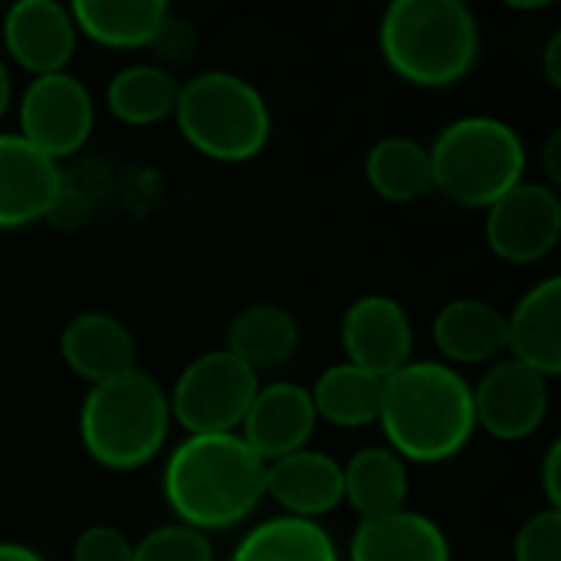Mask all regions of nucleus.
<instances>
[{
    "label": "nucleus",
    "instance_id": "obj_1",
    "mask_svg": "<svg viewBox=\"0 0 561 561\" xmlns=\"http://www.w3.org/2000/svg\"><path fill=\"white\" fill-rule=\"evenodd\" d=\"M266 463L240 434H187L164 463L161 496L174 523L204 536L243 526L263 493Z\"/></svg>",
    "mask_w": 561,
    "mask_h": 561
},
{
    "label": "nucleus",
    "instance_id": "obj_2",
    "mask_svg": "<svg viewBox=\"0 0 561 561\" xmlns=\"http://www.w3.org/2000/svg\"><path fill=\"white\" fill-rule=\"evenodd\" d=\"M378 427L404 463H447L477 434L473 385L444 362H408L385 378Z\"/></svg>",
    "mask_w": 561,
    "mask_h": 561
},
{
    "label": "nucleus",
    "instance_id": "obj_3",
    "mask_svg": "<svg viewBox=\"0 0 561 561\" xmlns=\"http://www.w3.org/2000/svg\"><path fill=\"white\" fill-rule=\"evenodd\" d=\"M480 23L463 0H394L378 20L388 69L417 89H450L480 59Z\"/></svg>",
    "mask_w": 561,
    "mask_h": 561
},
{
    "label": "nucleus",
    "instance_id": "obj_4",
    "mask_svg": "<svg viewBox=\"0 0 561 561\" xmlns=\"http://www.w3.org/2000/svg\"><path fill=\"white\" fill-rule=\"evenodd\" d=\"M168 391L141 368L92 385L79 408L82 450L112 473L148 467L168 444Z\"/></svg>",
    "mask_w": 561,
    "mask_h": 561
},
{
    "label": "nucleus",
    "instance_id": "obj_5",
    "mask_svg": "<svg viewBox=\"0 0 561 561\" xmlns=\"http://www.w3.org/2000/svg\"><path fill=\"white\" fill-rule=\"evenodd\" d=\"M434 191L467 210H486L526 181L523 135L493 115H463L444 125L427 148Z\"/></svg>",
    "mask_w": 561,
    "mask_h": 561
},
{
    "label": "nucleus",
    "instance_id": "obj_6",
    "mask_svg": "<svg viewBox=\"0 0 561 561\" xmlns=\"http://www.w3.org/2000/svg\"><path fill=\"white\" fill-rule=\"evenodd\" d=\"M171 118L197 154L220 164L253 161L273 135V115L263 92L230 69H207L181 82Z\"/></svg>",
    "mask_w": 561,
    "mask_h": 561
},
{
    "label": "nucleus",
    "instance_id": "obj_7",
    "mask_svg": "<svg viewBox=\"0 0 561 561\" xmlns=\"http://www.w3.org/2000/svg\"><path fill=\"white\" fill-rule=\"evenodd\" d=\"M260 391V375L233 358L227 348H214L187 362L168 391L171 421L187 434H240V424Z\"/></svg>",
    "mask_w": 561,
    "mask_h": 561
},
{
    "label": "nucleus",
    "instance_id": "obj_8",
    "mask_svg": "<svg viewBox=\"0 0 561 561\" xmlns=\"http://www.w3.org/2000/svg\"><path fill=\"white\" fill-rule=\"evenodd\" d=\"M16 122V135L59 164L89 145L95 128V102L85 82L72 72L36 76L23 89Z\"/></svg>",
    "mask_w": 561,
    "mask_h": 561
},
{
    "label": "nucleus",
    "instance_id": "obj_9",
    "mask_svg": "<svg viewBox=\"0 0 561 561\" xmlns=\"http://www.w3.org/2000/svg\"><path fill=\"white\" fill-rule=\"evenodd\" d=\"M561 240V197L542 181H523L486 207V243L513 266L546 260Z\"/></svg>",
    "mask_w": 561,
    "mask_h": 561
},
{
    "label": "nucleus",
    "instance_id": "obj_10",
    "mask_svg": "<svg viewBox=\"0 0 561 561\" xmlns=\"http://www.w3.org/2000/svg\"><path fill=\"white\" fill-rule=\"evenodd\" d=\"M549 378L516 358L493 362L473 385L477 427L506 444L533 437L549 417Z\"/></svg>",
    "mask_w": 561,
    "mask_h": 561
},
{
    "label": "nucleus",
    "instance_id": "obj_11",
    "mask_svg": "<svg viewBox=\"0 0 561 561\" xmlns=\"http://www.w3.org/2000/svg\"><path fill=\"white\" fill-rule=\"evenodd\" d=\"M342 352L345 362L388 378L408 362H414V325L408 309L391 296H362L342 316Z\"/></svg>",
    "mask_w": 561,
    "mask_h": 561
},
{
    "label": "nucleus",
    "instance_id": "obj_12",
    "mask_svg": "<svg viewBox=\"0 0 561 561\" xmlns=\"http://www.w3.org/2000/svg\"><path fill=\"white\" fill-rule=\"evenodd\" d=\"M3 49L7 56L36 76L66 72L76 53V23L69 7L56 0H20L3 13Z\"/></svg>",
    "mask_w": 561,
    "mask_h": 561
},
{
    "label": "nucleus",
    "instance_id": "obj_13",
    "mask_svg": "<svg viewBox=\"0 0 561 561\" xmlns=\"http://www.w3.org/2000/svg\"><path fill=\"white\" fill-rule=\"evenodd\" d=\"M316 424L319 417H316L309 388L296 381H273V385H260L240 424V437L250 444V450L263 463H273L279 457H289L309 447Z\"/></svg>",
    "mask_w": 561,
    "mask_h": 561
},
{
    "label": "nucleus",
    "instance_id": "obj_14",
    "mask_svg": "<svg viewBox=\"0 0 561 561\" xmlns=\"http://www.w3.org/2000/svg\"><path fill=\"white\" fill-rule=\"evenodd\" d=\"M62 164L36 151L16 131H0V230L46 220L59 191Z\"/></svg>",
    "mask_w": 561,
    "mask_h": 561
},
{
    "label": "nucleus",
    "instance_id": "obj_15",
    "mask_svg": "<svg viewBox=\"0 0 561 561\" xmlns=\"http://www.w3.org/2000/svg\"><path fill=\"white\" fill-rule=\"evenodd\" d=\"M263 493L283 510V516L319 523L342 506V463L322 450L302 447L266 463Z\"/></svg>",
    "mask_w": 561,
    "mask_h": 561
},
{
    "label": "nucleus",
    "instance_id": "obj_16",
    "mask_svg": "<svg viewBox=\"0 0 561 561\" xmlns=\"http://www.w3.org/2000/svg\"><path fill=\"white\" fill-rule=\"evenodd\" d=\"M59 355L66 368L89 388L138 368V348L128 325L99 309L79 312L62 325Z\"/></svg>",
    "mask_w": 561,
    "mask_h": 561
},
{
    "label": "nucleus",
    "instance_id": "obj_17",
    "mask_svg": "<svg viewBox=\"0 0 561 561\" xmlns=\"http://www.w3.org/2000/svg\"><path fill=\"white\" fill-rule=\"evenodd\" d=\"M506 352L542 378L561 375V279H539L506 316Z\"/></svg>",
    "mask_w": 561,
    "mask_h": 561
},
{
    "label": "nucleus",
    "instance_id": "obj_18",
    "mask_svg": "<svg viewBox=\"0 0 561 561\" xmlns=\"http://www.w3.org/2000/svg\"><path fill=\"white\" fill-rule=\"evenodd\" d=\"M348 561H454L447 533L417 510L358 519Z\"/></svg>",
    "mask_w": 561,
    "mask_h": 561
},
{
    "label": "nucleus",
    "instance_id": "obj_19",
    "mask_svg": "<svg viewBox=\"0 0 561 561\" xmlns=\"http://www.w3.org/2000/svg\"><path fill=\"white\" fill-rule=\"evenodd\" d=\"M434 345L444 365H493L506 352V312L483 299H450L434 316Z\"/></svg>",
    "mask_w": 561,
    "mask_h": 561
},
{
    "label": "nucleus",
    "instance_id": "obj_20",
    "mask_svg": "<svg viewBox=\"0 0 561 561\" xmlns=\"http://www.w3.org/2000/svg\"><path fill=\"white\" fill-rule=\"evenodd\" d=\"M224 348L256 375L279 371L299 355L302 332L289 309L276 302H253L230 319Z\"/></svg>",
    "mask_w": 561,
    "mask_h": 561
},
{
    "label": "nucleus",
    "instance_id": "obj_21",
    "mask_svg": "<svg viewBox=\"0 0 561 561\" xmlns=\"http://www.w3.org/2000/svg\"><path fill=\"white\" fill-rule=\"evenodd\" d=\"M408 463L385 444L362 447L348 463H342V503H348L358 519H378L408 510Z\"/></svg>",
    "mask_w": 561,
    "mask_h": 561
},
{
    "label": "nucleus",
    "instance_id": "obj_22",
    "mask_svg": "<svg viewBox=\"0 0 561 561\" xmlns=\"http://www.w3.org/2000/svg\"><path fill=\"white\" fill-rule=\"evenodd\" d=\"M164 0H76L69 3L76 33L105 49H148L164 13Z\"/></svg>",
    "mask_w": 561,
    "mask_h": 561
},
{
    "label": "nucleus",
    "instance_id": "obj_23",
    "mask_svg": "<svg viewBox=\"0 0 561 561\" xmlns=\"http://www.w3.org/2000/svg\"><path fill=\"white\" fill-rule=\"evenodd\" d=\"M181 82L158 62H131L118 69L105 85V108L112 118L131 128H148L174 115Z\"/></svg>",
    "mask_w": 561,
    "mask_h": 561
},
{
    "label": "nucleus",
    "instance_id": "obj_24",
    "mask_svg": "<svg viewBox=\"0 0 561 561\" xmlns=\"http://www.w3.org/2000/svg\"><path fill=\"white\" fill-rule=\"evenodd\" d=\"M368 187L391 204H414L434 191L431 154L411 135H385L365 154Z\"/></svg>",
    "mask_w": 561,
    "mask_h": 561
},
{
    "label": "nucleus",
    "instance_id": "obj_25",
    "mask_svg": "<svg viewBox=\"0 0 561 561\" xmlns=\"http://www.w3.org/2000/svg\"><path fill=\"white\" fill-rule=\"evenodd\" d=\"M381 391H385V378H375L348 362H339L316 378V385L309 388V398H312L319 421L332 427L358 431V427L378 424Z\"/></svg>",
    "mask_w": 561,
    "mask_h": 561
},
{
    "label": "nucleus",
    "instance_id": "obj_26",
    "mask_svg": "<svg viewBox=\"0 0 561 561\" xmlns=\"http://www.w3.org/2000/svg\"><path fill=\"white\" fill-rule=\"evenodd\" d=\"M230 561H342L325 526L293 516H273L253 526Z\"/></svg>",
    "mask_w": 561,
    "mask_h": 561
},
{
    "label": "nucleus",
    "instance_id": "obj_27",
    "mask_svg": "<svg viewBox=\"0 0 561 561\" xmlns=\"http://www.w3.org/2000/svg\"><path fill=\"white\" fill-rule=\"evenodd\" d=\"M105 201V178L102 168H76V171H62L59 174V191L53 201V210L46 220H53L56 227H76L85 224L99 204Z\"/></svg>",
    "mask_w": 561,
    "mask_h": 561
},
{
    "label": "nucleus",
    "instance_id": "obj_28",
    "mask_svg": "<svg viewBox=\"0 0 561 561\" xmlns=\"http://www.w3.org/2000/svg\"><path fill=\"white\" fill-rule=\"evenodd\" d=\"M131 561H217V556L210 536L181 523H168L135 542Z\"/></svg>",
    "mask_w": 561,
    "mask_h": 561
},
{
    "label": "nucleus",
    "instance_id": "obj_29",
    "mask_svg": "<svg viewBox=\"0 0 561 561\" xmlns=\"http://www.w3.org/2000/svg\"><path fill=\"white\" fill-rule=\"evenodd\" d=\"M516 561H561V513L559 510H539L533 513L513 546Z\"/></svg>",
    "mask_w": 561,
    "mask_h": 561
},
{
    "label": "nucleus",
    "instance_id": "obj_30",
    "mask_svg": "<svg viewBox=\"0 0 561 561\" xmlns=\"http://www.w3.org/2000/svg\"><path fill=\"white\" fill-rule=\"evenodd\" d=\"M148 49H151V56H154V62L161 69H171V66L187 62L194 56V49H197V30L191 26V20H184L174 10H168Z\"/></svg>",
    "mask_w": 561,
    "mask_h": 561
},
{
    "label": "nucleus",
    "instance_id": "obj_31",
    "mask_svg": "<svg viewBox=\"0 0 561 561\" xmlns=\"http://www.w3.org/2000/svg\"><path fill=\"white\" fill-rule=\"evenodd\" d=\"M131 549H135V542H128V536L122 529L95 523L76 536L72 561H131Z\"/></svg>",
    "mask_w": 561,
    "mask_h": 561
},
{
    "label": "nucleus",
    "instance_id": "obj_32",
    "mask_svg": "<svg viewBox=\"0 0 561 561\" xmlns=\"http://www.w3.org/2000/svg\"><path fill=\"white\" fill-rule=\"evenodd\" d=\"M542 493H546V510L561 513V444L556 440L542 460Z\"/></svg>",
    "mask_w": 561,
    "mask_h": 561
},
{
    "label": "nucleus",
    "instance_id": "obj_33",
    "mask_svg": "<svg viewBox=\"0 0 561 561\" xmlns=\"http://www.w3.org/2000/svg\"><path fill=\"white\" fill-rule=\"evenodd\" d=\"M542 171H546V181L549 187L559 191L561 184V128H552L546 145H542Z\"/></svg>",
    "mask_w": 561,
    "mask_h": 561
},
{
    "label": "nucleus",
    "instance_id": "obj_34",
    "mask_svg": "<svg viewBox=\"0 0 561 561\" xmlns=\"http://www.w3.org/2000/svg\"><path fill=\"white\" fill-rule=\"evenodd\" d=\"M542 69H546V79L549 85H561V33H552L546 49H542Z\"/></svg>",
    "mask_w": 561,
    "mask_h": 561
},
{
    "label": "nucleus",
    "instance_id": "obj_35",
    "mask_svg": "<svg viewBox=\"0 0 561 561\" xmlns=\"http://www.w3.org/2000/svg\"><path fill=\"white\" fill-rule=\"evenodd\" d=\"M0 561H46V556L23 542H0Z\"/></svg>",
    "mask_w": 561,
    "mask_h": 561
},
{
    "label": "nucleus",
    "instance_id": "obj_36",
    "mask_svg": "<svg viewBox=\"0 0 561 561\" xmlns=\"http://www.w3.org/2000/svg\"><path fill=\"white\" fill-rule=\"evenodd\" d=\"M10 105H13V76H10L7 59L0 56V118L10 112Z\"/></svg>",
    "mask_w": 561,
    "mask_h": 561
}]
</instances>
